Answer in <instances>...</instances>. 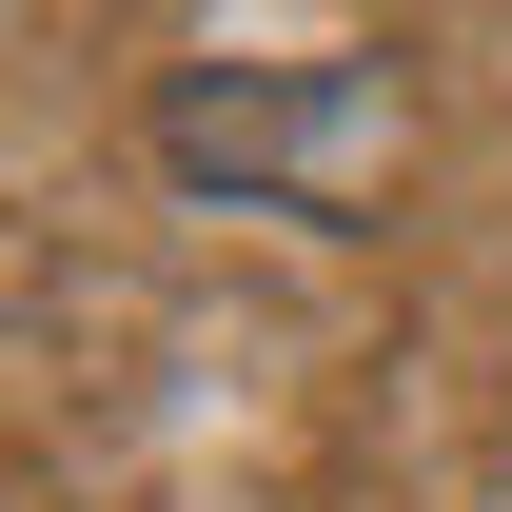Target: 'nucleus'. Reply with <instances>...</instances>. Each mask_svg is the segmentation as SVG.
I'll list each match as a JSON object with an SVG mask.
<instances>
[{
    "label": "nucleus",
    "mask_w": 512,
    "mask_h": 512,
    "mask_svg": "<svg viewBox=\"0 0 512 512\" xmlns=\"http://www.w3.org/2000/svg\"><path fill=\"white\" fill-rule=\"evenodd\" d=\"M158 158L276 197V217H355L375 158H394V99L355 60H335V79H178V99H158Z\"/></svg>",
    "instance_id": "obj_1"
}]
</instances>
